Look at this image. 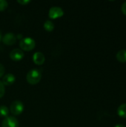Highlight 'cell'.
<instances>
[{
    "instance_id": "cell-1",
    "label": "cell",
    "mask_w": 126,
    "mask_h": 127,
    "mask_svg": "<svg viewBox=\"0 0 126 127\" xmlns=\"http://www.w3.org/2000/svg\"><path fill=\"white\" fill-rule=\"evenodd\" d=\"M41 79H42V72L40 71V70L36 68L30 70L26 76V80L27 83L31 85H36L39 83Z\"/></svg>"
},
{
    "instance_id": "cell-2",
    "label": "cell",
    "mask_w": 126,
    "mask_h": 127,
    "mask_svg": "<svg viewBox=\"0 0 126 127\" xmlns=\"http://www.w3.org/2000/svg\"><path fill=\"white\" fill-rule=\"evenodd\" d=\"M36 46V42L33 39L30 37H25L20 40L19 47L22 50L25 51H30L34 49Z\"/></svg>"
},
{
    "instance_id": "cell-3",
    "label": "cell",
    "mask_w": 126,
    "mask_h": 127,
    "mask_svg": "<svg viewBox=\"0 0 126 127\" xmlns=\"http://www.w3.org/2000/svg\"><path fill=\"white\" fill-rule=\"evenodd\" d=\"M10 110L13 115H19L24 111V105L20 100H15L11 103Z\"/></svg>"
},
{
    "instance_id": "cell-4",
    "label": "cell",
    "mask_w": 126,
    "mask_h": 127,
    "mask_svg": "<svg viewBox=\"0 0 126 127\" xmlns=\"http://www.w3.org/2000/svg\"><path fill=\"white\" fill-rule=\"evenodd\" d=\"M63 15H64V11L59 7H52L51 8H50L48 12V16L52 19H56L61 18Z\"/></svg>"
},
{
    "instance_id": "cell-5",
    "label": "cell",
    "mask_w": 126,
    "mask_h": 127,
    "mask_svg": "<svg viewBox=\"0 0 126 127\" xmlns=\"http://www.w3.org/2000/svg\"><path fill=\"white\" fill-rule=\"evenodd\" d=\"M1 127H19V121L15 117L7 116L3 120Z\"/></svg>"
},
{
    "instance_id": "cell-6",
    "label": "cell",
    "mask_w": 126,
    "mask_h": 127,
    "mask_svg": "<svg viewBox=\"0 0 126 127\" xmlns=\"http://www.w3.org/2000/svg\"><path fill=\"white\" fill-rule=\"evenodd\" d=\"M25 57V54L22 50L19 48H15L10 53V57L13 61H20Z\"/></svg>"
},
{
    "instance_id": "cell-7",
    "label": "cell",
    "mask_w": 126,
    "mask_h": 127,
    "mask_svg": "<svg viewBox=\"0 0 126 127\" xmlns=\"http://www.w3.org/2000/svg\"><path fill=\"white\" fill-rule=\"evenodd\" d=\"M2 42L4 45H13L16 42V37L13 33H7L2 37Z\"/></svg>"
},
{
    "instance_id": "cell-8",
    "label": "cell",
    "mask_w": 126,
    "mask_h": 127,
    "mask_svg": "<svg viewBox=\"0 0 126 127\" xmlns=\"http://www.w3.org/2000/svg\"><path fill=\"white\" fill-rule=\"evenodd\" d=\"M33 60L35 64H36L38 65H41L45 63V55L42 53L36 52L33 55Z\"/></svg>"
},
{
    "instance_id": "cell-9",
    "label": "cell",
    "mask_w": 126,
    "mask_h": 127,
    "mask_svg": "<svg viewBox=\"0 0 126 127\" xmlns=\"http://www.w3.org/2000/svg\"><path fill=\"white\" fill-rule=\"evenodd\" d=\"M16 81V77L13 74H7L2 78V83L4 86H11Z\"/></svg>"
},
{
    "instance_id": "cell-10",
    "label": "cell",
    "mask_w": 126,
    "mask_h": 127,
    "mask_svg": "<svg viewBox=\"0 0 126 127\" xmlns=\"http://www.w3.org/2000/svg\"><path fill=\"white\" fill-rule=\"evenodd\" d=\"M117 60L121 63H126V50H120L116 55Z\"/></svg>"
},
{
    "instance_id": "cell-11",
    "label": "cell",
    "mask_w": 126,
    "mask_h": 127,
    "mask_svg": "<svg viewBox=\"0 0 126 127\" xmlns=\"http://www.w3.org/2000/svg\"><path fill=\"white\" fill-rule=\"evenodd\" d=\"M117 114L120 117L126 118V103H123L118 107Z\"/></svg>"
},
{
    "instance_id": "cell-12",
    "label": "cell",
    "mask_w": 126,
    "mask_h": 127,
    "mask_svg": "<svg viewBox=\"0 0 126 127\" xmlns=\"http://www.w3.org/2000/svg\"><path fill=\"white\" fill-rule=\"evenodd\" d=\"M44 28L45 29V31L48 32H51L54 29V24L53 23V22L50 20H47L44 23Z\"/></svg>"
},
{
    "instance_id": "cell-13",
    "label": "cell",
    "mask_w": 126,
    "mask_h": 127,
    "mask_svg": "<svg viewBox=\"0 0 126 127\" xmlns=\"http://www.w3.org/2000/svg\"><path fill=\"white\" fill-rule=\"evenodd\" d=\"M9 114V109L6 106H0V116L2 118H7Z\"/></svg>"
},
{
    "instance_id": "cell-14",
    "label": "cell",
    "mask_w": 126,
    "mask_h": 127,
    "mask_svg": "<svg viewBox=\"0 0 126 127\" xmlns=\"http://www.w3.org/2000/svg\"><path fill=\"white\" fill-rule=\"evenodd\" d=\"M8 7V3L4 0H0V11H4Z\"/></svg>"
},
{
    "instance_id": "cell-15",
    "label": "cell",
    "mask_w": 126,
    "mask_h": 127,
    "mask_svg": "<svg viewBox=\"0 0 126 127\" xmlns=\"http://www.w3.org/2000/svg\"><path fill=\"white\" fill-rule=\"evenodd\" d=\"M5 93V88H4V85L3 84V83L1 81H0V98H1Z\"/></svg>"
},
{
    "instance_id": "cell-16",
    "label": "cell",
    "mask_w": 126,
    "mask_h": 127,
    "mask_svg": "<svg viewBox=\"0 0 126 127\" xmlns=\"http://www.w3.org/2000/svg\"><path fill=\"white\" fill-rule=\"evenodd\" d=\"M4 71H5V68H4V65L0 63V78L4 76Z\"/></svg>"
},
{
    "instance_id": "cell-17",
    "label": "cell",
    "mask_w": 126,
    "mask_h": 127,
    "mask_svg": "<svg viewBox=\"0 0 126 127\" xmlns=\"http://www.w3.org/2000/svg\"><path fill=\"white\" fill-rule=\"evenodd\" d=\"M17 2L22 5H27V4H29L30 2V1H29V0H18Z\"/></svg>"
},
{
    "instance_id": "cell-18",
    "label": "cell",
    "mask_w": 126,
    "mask_h": 127,
    "mask_svg": "<svg viewBox=\"0 0 126 127\" xmlns=\"http://www.w3.org/2000/svg\"><path fill=\"white\" fill-rule=\"evenodd\" d=\"M121 10H122V12L126 15V1L124 2L123 4H122V7H121Z\"/></svg>"
},
{
    "instance_id": "cell-19",
    "label": "cell",
    "mask_w": 126,
    "mask_h": 127,
    "mask_svg": "<svg viewBox=\"0 0 126 127\" xmlns=\"http://www.w3.org/2000/svg\"><path fill=\"white\" fill-rule=\"evenodd\" d=\"M115 127H126L124 125H123V124H117V125H116Z\"/></svg>"
},
{
    "instance_id": "cell-20",
    "label": "cell",
    "mask_w": 126,
    "mask_h": 127,
    "mask_svg": "<svg viewBox=\"0 0 126 127\" xmlns=\"http://www.w3.org/2000/svg\"><path fill=\"white\" fill-rule=\"evenodd\" d=\"M1 32H0V40H1Z\"/></svg>"
}]
</instances>
